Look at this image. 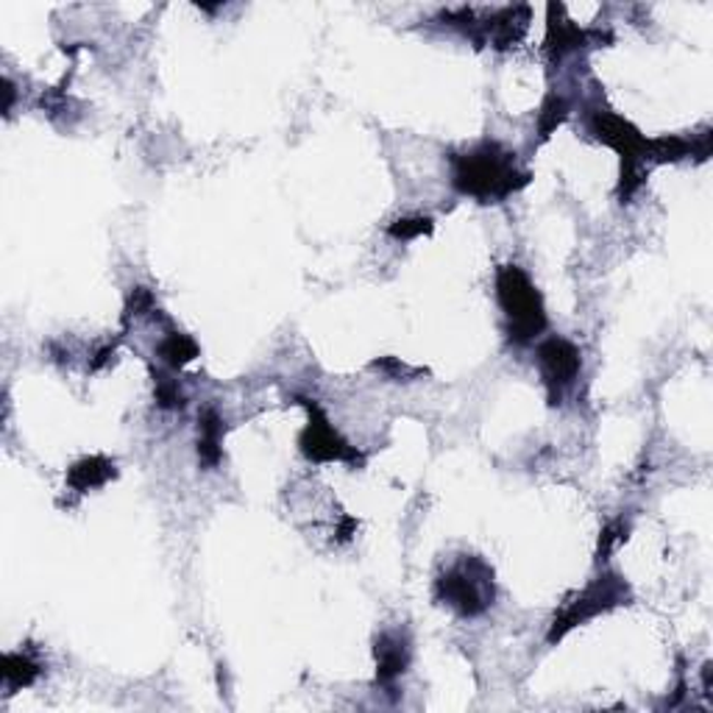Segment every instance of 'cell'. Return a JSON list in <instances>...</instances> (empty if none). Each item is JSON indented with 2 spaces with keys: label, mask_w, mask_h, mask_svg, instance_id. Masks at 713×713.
Returning <instances> with one entry per match:
<instances>
[{
  "label": "cell",
  "mask_w": 713,
  "mask_h": 713,
  "mask_svg": "<svg viewBox=\"0 0 713 713\" xmlns=\"http://www.w3.org/2000/svg\"><path fill=\"white\" fill-rule=\"evenodd\" d=\"M632 597L630 586H627L625 577L613 575V571H605L597 580L588 582L580 593H577L575 600H568L566 607L557 613L555 619H552L550 632H546V641L550 644H557L563 638L568 636L571 630H577L586 622L597 619L602 613L613 611V607L627 605Z\"/></svg>",
  "instance_id": "obj_5"
},
{
  "label": "cell",
  "mask_w": 713,
  "mask_h": 713,
  "mask_svg": "<svg viewBox=\"0 0 713 713\" xmlns=\"http://www.w3.org/2000/svg\"><path fill=\"white\" fill-rule=\"evenodd\" d=\"M198 354H201L198 343L189 335H184V332H168L157 346V357L171 368V371H182L184 366L196 360Z\"/></svg>",
  "instance_id": "obj_13"
},
{
  "label": "cell",
  "mask_w": 713,
  "mask_h": 713,
  "mask_svg": "<svg viewBox=\"0 0 713 713\" xmlns=\"http://www.w3.org/2000/svg\"><path fill=\"white\" fill-rule=\"evenodd\" d=\"M588 132L593 137L605 143L607 148L619 153L622 159V176H619V201L627 204L636 196L641 184L647 179V148L650 139L638 132L627 118L616 112H591L588 114Z\"/></svg>",
  "instance_id": "obj_4"
},
{
  "label": "cell",
  "mask_w": 713,
  "mask_h": 713,
  "mask_svg": "<svg viewBox=\"0 0 713 713\" xmlns=\"http://www.w3.org/2000/svg\"><path fill=\"white\" fill-rule=\"evenodd\" d=\"M530 23V9L527 7H505L491 12V17L480 20V45L491 42L493 48L505 51L521 42Z\"/></svg>",
  "instance_id": "obj_9"
},
{
  "label": "cell",
  "mask_w": 713,
  "mask_h": 713,
  "mask_svg": "<svg viewBox=\"0 0 713 713\" xmlns=\"http://www.w3.org/2000/svg\"><path fill=\"white\" fill-rule=\"evenodd\" d=\"M223 435H226V421L216 407H204L198 413V463L204 468H218L223 463Z\"/></svg>",
  "instance_id": "obj_11"
},
{
  "label": "cell",
  "mask_w": 713,
  "mask_h": 713,
  "mask_svg": "<svg viewBox=\"0 0 713 713\" xmlns=\"http://www.w3.org/2000/svg\"><path fill=\"white\" fill-rule=\"evenodd\" d=\"M298 402L307 407V416H310L307 418V427L302 430V438H298L302 455L307 457V460L346 463V466H362V463H366V455L335 430V423L329 421L321 404L304 396H298Z\"/></svg>",
  "instance_id": "obj_6"
},
{
  "label": "cell",
  "mask_w": 713,
  "mask_h": 713,
  "mask_svg": "<svg viewBox=\"0 0 713 713\" xmlns=\"http://www.w3.org/2000/svg\"><path fill=\"white\" fill-rule=\"evenodd\" d=\"M627 532H630V525H625V521H611V525L602 530V538H600V561H607V555H611L616 546H619L622 541L627 538Z\"/></svg>",
  "instance_id": "obj_20"
},
{
  "label": "cell",
  "mask_w": 713,
  "mask_h": 713,
  "mask_svg": "<svg viewBox=\"0 0 713 713\" xmlns=\"http://www.w3.org/2000/svg\"><path fill=\"white\" fill-rule=\"evenodd\" d=\"M371 368L382 371L388 379H396V382H413L416 377H423V373H427L423 368L407 366V362H402L398 357H382V360L373 362Z\"/></svg>",
  "instance_id": "obj_19"
},
{
  "label": "cell",
  "mask_w": 713,
  "mask_h": 713,
  "mask_svg": "<svg viewBox=\"0 0 713 713\" xmlns=\"http://www.w3.org/2000/svg\"><path fill=\"white\" fill-rule=\"evenodd\" d=\"M153 393H157V404L162 410H184L187 396L182 393L176 379L164 377V373H153Z\"/></svg>",
  "instance_id": "obj_16"
},
{
  "label": "cell",
  "mask_w": 713,
  "mask_h": 713,
  "mask_svg": "<svg viewBox=\"0 0 713 713\" xmlns=\"http://www.w3.org/2000/svg\"><path fill=\"white\" fill-rule=\"evenodd\" d=\"M114 357V346H107L103 352H98V357L93 360V371H101L103 366H109V360Z\"/></svg>",
  "instance_id": "obj_21"
},
{
  "label": "cell",
  "mask_w": 713,
  "mask_h": 713,
  "mask_svg": "<svg viewBox=\"0 0 713 713\" xmlns=\"http://www.w3.org/2000/svg\"><path fill=\"white\" fill-rule=\"evenodd\" d=\"M568 101L563 95H546V101L541 103V112H538V137L550 139L552 132H557V126H563L568 118Z\"/></svg>",
  "instance_id": "obj_15"
},
{
  "label": "cell",
  "mask_w": 713,
  "mask_h": 713,
  "mask_svg": "<svg viewBox=\"0 0 713 713\" xmlns=\"http://www.w3.org/2000/svg\"><path fill=\"white\" fill-rule=\"evenodd\" d=\"M373 657H377V683L385 688L396 686L402 675L410 669L413 647L407 632L402 630H388L377 638L373 644Z\"/></svg>",
  "instance_id": "obj_8"
},
{
  "label": "cell",
  "mask_w": 713,
  "mask_h": 713,
  "mask_svg": "<svg viewBox=\"0 0 713 713\" xmlns=\"http://www.w3.org/2000/svg\"><path fill=\"white\" fill-rule=\"evenodd\" d=\"M536 354L543 385H546V396H550V404L555 407V404L563 402V393L575 385V379L580 377L582 354L566 337H546Z\"/></svg>",
  "instance_id": "obj_7"
},
{
  "label": "cell",
  "mask_w": 713,
  "mask_h": 713,
  "mask_svg": "<svg viewBox=\"0 0 713 713\" xmlns=\"http://www.w3.org/2000/svg\"><path fill=\"white\" fill-rule=\"evenodd\" d=\"M546 12H550V26H546V53H550L552 59H563L566 53L580 51V48L591 45L593 37H600L597 32H586V28H580L577 23H571V20L566 17V9L557 7V3H552Z\"/></svg>",
  "instance_id": "obj_10"
},
{
  "label": "cell",
  "mask_w": 713,
  "mask_h": 713,
  "mask_svg": "<svg viewBox=\"0 0 713 713\" xmlns=\"http://www.w3.org/2000/svg\"><path fill=\"white\" fill-rule=\"evenodd\" d=\"M432 232V218H396V221L388 226V234H391L393 241L398 243H410V241H418V237H423V234Z\"/></svg>",
  "instance_id": "obj_17"
},
{
  "label": "cell",
  "mask_w": 713,
  "mask_h": 713,
  "mask_svg": "<svg viewBox=\"0 0 713 713\" xmlns=\"http://www.w3.org/2000/svg\"><path fill=\"white\" fill-rule=\"evenodd\" d=\"M452 187L480 204H502L530 184V173L516 164V153L499 143H480L448 157Z\"/></svg>",
  "instance_id": "obj_1"
},
{
  "label": "cell",
  "mask_w": 713,
  "mask_h": 713,
  "mask_svg": "<svg viewBox=\"0 0 713 713\" xmlns=\"http://www.w3.org/2000/svg\"><path fill=\"white\" fill-rule=\"evenodd\" d=\"M39 675H42V663L23 655V652H12V655L3 657V680H7L9 688L34 686Z\"/></svg>",
  "instance_id": "obj_14"
},
{
  "label": "cell",
  "mask_w": 713,
  "mask_h": 713,
  "mask_svg": "<svg viewBox=\"0 0 713 713\" xmlns=\"http://www.w3.org/2000/svg\"><path fill=\"white\" fill-rule=\"evenodd\" d=\"M496 302L505 312L507 341L516 346H530L546 332V307L525 268L502 266L496 271Z\"/></svg>",
  "instance_id": "obj_2"
},
{
  "label": "cell",
  "mask_w": 713,
  "mask_h": 713,
  "mask_svg": "<svg viewBox=\"0 0 713 713\" xmlns=\"http://www.w3.org/2000/svg\"><path fill=\"white\" fill-rule=\"evenodd\" d=\"M114 477H118L114 460H109V457L103 455H89L70 466L67 488L76 493H89L95 491V488H103L107 482H112Z\"/></svg>",
  "instance_id": "obj_12"
},
{
  "label": "cell",
  "mask_w": 713,
  "mask_h": 713,
  "mask_svg": "<svg viewBox=\"0 0 713 713\" xmlns=\"http://www.w3.org/2000/svg\"><path fill=\"white\" fill-rule=\"evenodd\" d=\"M435 600L463 619H477L491 611L496 600L493 568L480 555H457L435 577Z\"/></svg>",
  "instance_id": "obj_3"
},
{
  "label": "cell",
  "mask_w": 713,
  "mask_h": 713,
  "mask_svg": "<svg viewBox=\"0 0 713 713\" xmlns=\"http://www.w3.org/2000/svg\"><path fill=\"white\" fill-rule=\"evenodd\" d=\"M146 312H157V298H153V293L148 291V287H134V291L128 293L123 321L128 323L132 318H143Z\"/></svg>",
  "instance_id": "obj_18"
}]
</instances>
